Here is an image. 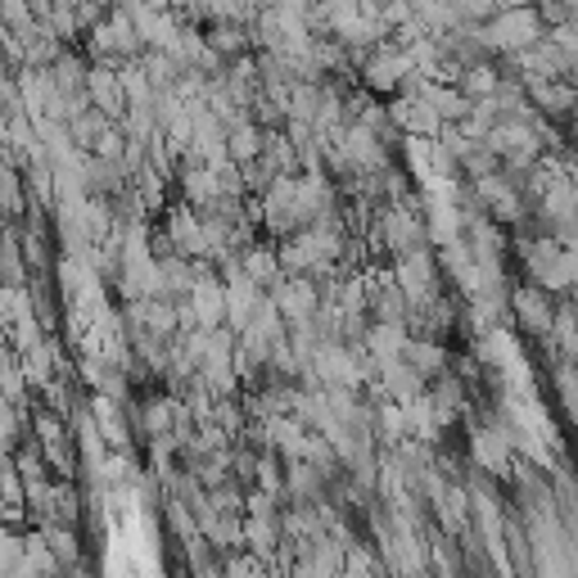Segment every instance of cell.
<instances>
[{"instance_id": "3957f363", "label": "cell", "mask_w": 578, "mask_h": 578, "mask_svg": "<svg viewBox=\"0 0 578 578\" xmlns=\"http://www.w3.org/2000/svg\"><path fill=\"white\" fill-rule=\"evenodd\" d=\"M534 0H497V10H528Z\"/></svg>"}, {"instance_id": "7a4b0ae2", "label": "cell", "mask_w": 578, "mask_h": 578, "mask_svg": "<svg viewBox=\"0 0 578 578\" xmlns=\"http://www.w3.org/2000/svg\"><path fill=\"white\" fill-rule=\"evenodd\" d=\"M534 10H538V19H543V28L569 23V0H534Z\"/></svg>"}, {"instance_id": "6da1fadb", "label": "cell", "mask_w": 578, "mask_h": 578, "mask_svg": "<svg viewBox=\"0 0 578 578\" xmlns=\"http://www.w3.org/2000/svg\"><path fill=\"white\" fill-rule=\"evenodd\" d=\"M511 317H515L528 334H552V325H556V303H552L547 289L520 285V289H511Z\"/></svg>"}]
</instances>
